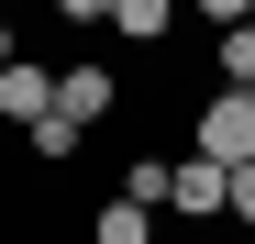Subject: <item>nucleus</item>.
Masks as SVG:
<instances>
[{
    "mask_svg": "<svg viewBox=\"0 0 255 244\" xmlns=\"http://www.w3.org/2000/svg\"><path fill=\"white\" fill-rule=\"evenodd\" d=\"M189 155H222V167H255V89H211L189 122Z\"/></svg>",
    "mask_w": 255,
    "mask_h": 244,
    "instance_id": "obj_1",
    "label": "nucleus"
},
{
    "mask_svg": "<svg viewBox=\"0 0 255 244\" xmlns=\"http://www.w3.org/2000/svg\"><path fill=\"white\" fill-rule=\"evenodd\" d=\"M22 144L45 155V167H67V155L89 144V122H78V111H45V122H22Z\"/></svg>",
    "mask_w": 255,
    "mask_h": 244,
    "instance_id": "obj_6",
    "label": "nucleus"
},
{
    "mask_svg": "<svg viewBox=\"0 0 255 244\" xmlns=\"http://www.w3.org/2000/svg\"><path fill=\"white\" fill-rule=\"evenodd\" d=\"M111 100H122V78H111L100 56H78V67H56V111H78V122H100Z\"/></svg>",
    "mask_w": 255,
    "mask_h": 244,
    "instance_id": "obj_4",
    "label": "nucleus"
},
{
    "mask_svg": "<svg viewBox=\"0 0 255 244\" xmlns=\"http://www.w3.org/2000/svg\"><path fill=\"white\" fill-rule=\"evenodd\" d=\"M233 222L255 233V167H233Z\"/></svg>",
    "mask_w": 255,
    "mask_h": 244,
    "instance_id": "obj_11",
    "label": "nucleus"
},
{
    "mask_svg": "<svg viewBox=\"0 0 255 244\" xmlns=\"http://www.w3.org/2000/svg\"><path fill=\"white\" fill-rule=\"evenodd\" d=\"M222 89H255V22H222Z\"/></svg>",
    "mask_w": 255,
    "mask_h": 244,
    "instance_id": "obj_9",
    "label": "nucleus"
},
{
    "mask_svg": "<svg viewBox=\"0 0 255 244\" xmlns=\"http://www.w3.org/2000/svg\"><path fill=\"white\" fill-rule=\"evenodd\" d=\"M166 211H178V222H233V167H222V155H178Z\"/></svg>",
    "mask_w": 255,
    "mask_h": 244,
    "instance_id": "obj_2",
    "label": "nucleus"
},
{
    "mask_svg": "<svg viewBox=\"0 0 255 244\" xmlns=\"http://www.w3.org/2000/svg\"><path fill=\"white\" fill-rule=\"evenodd\" d=\"M166 189H178V155H133L122 167V200H144V211H166Z\"/></svg>",
    "mask_w": 255,
    "mask_h": 244,
    "instance_id": "obj_8",
    "label": "nucleus"
},
{
    "mask_svg": "<svg viewBox=\"0 0 255 244\" xmlns=\"http://www.w3.org/2000/svg\"><path fill=\"white\" fill-rule=\"evenodd\" d=\"M0 67H11V22H0Z\"/></svg>",
    "mask_w": 255,
    "mask_h": 244,
    "instance_id": "obj_12",
    "label": "nucleus"
},
{
    "mask_svg": "<svg viewBox=\"0 0 255 244\" xmlns=\"http://www.w3.org/2000/svg\"><path fill=\"white\" fill-rule=\"evenodd\" d=\"M166 22H178V0H111V33H122V45H166Z\"/></svg>",
    "mask_w": 255,
    "mask_h": 244,
    "instance_id": "obj_5",
    "label": "nucleus"
},
{
    "mask_svg": "<svg viewBox=\"0 0 255 244\" xmlns=\"http://www.w3.org/2000/svg\"><path fill=\"white\" fill-rule=\"evenodd\" d=\"M45 111H56V67L11 56V67H0V122H45Z\"/></svg>",
    "mask_w": 255,
    "mask_h": 244,
    "instance_id": "obj_3",
    "label": "nucleus"
},
{
    "mask_svg": "<svg viewBox=\"0 0 255 244\" xmlns=\"http://www.w3.org/2000/svg\"><path fill=\"white\" fill-rule=\"evenodd\" d=\"M89 244H155V211H144V200H100Z\"/></svg>",
    "mask_w": 255,
    "mask_h": 244,
    "instance_id": "obj_7",
    "label": "nucleus"
},
{
    "mask_svg": "<svg viewBox=\"0 0 255 244\" xmlns=\"http://www.w3.org/2000/svg\"><path fill=\"white\" fill-rule=\"evenodd\" d=\"M56 22H111V0H45Z\"/></svg>",
    "mask_w": 255,
    "mask_h": 244,
    "instance_id": "obj_10",
    "label": "nucleus"
}]
</instances>
